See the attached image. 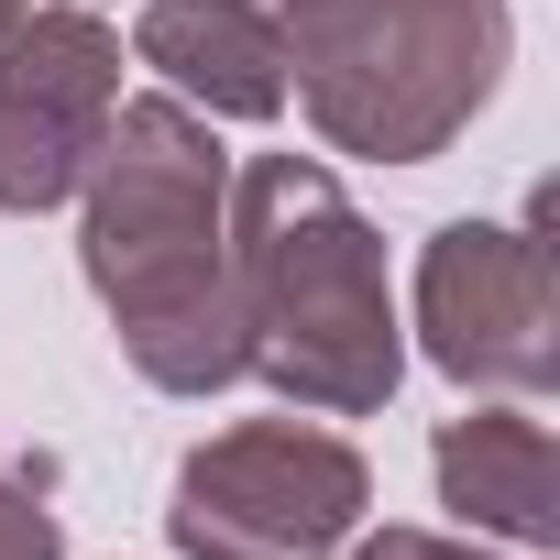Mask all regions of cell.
Returning <instances> with one entry per match:
<instances>
[{
	"label": "cell",
	"instance_id": "obj_1",
	"mask_svg": "<svg viewBox=\"0 0 560 560\" xmlns=\"http://www.w3.org/2000/svg\"><path fill=\"white\" fill-rule=\"evenodd\" d=\"M78 264L165 396L242 385V308H231V154L187 100H121L89 176H78Z\"/></svg>",
	"mask_w": 560,
	"mask_h": 560
},
{
	"label": "cell",
	"instance_id": "obj_2",
	"mask_svg": "<svg viewBox=\"0 0 560 560\" xmlns=\"http://www.w3.org/2000/svg\"><path fill=\"white\" fill-rule=\"evenodd\" d=\"M231 308L242 374L308 418H374L407 374L385 242L319 154H253L231 176Z\"/></svg>",
	"mask_w": 560,
	"mask_h": 560
},
{
	"label": "cell",
	"instance_id": "obj_3",
	"mask_svg": "<svg viewBox=\"0 0 560 560\" xmlns=\"http://www.w3.org/2000/svg\"><path fill=\"white\" fill-rule=\"evenodd\" d=\"M287 89L308 100L330 154L429 165L505 78V0H275Z\"/></svg>",
	"mask_w": 560,
	"mask_h": 560
},
{
	"label": "cell",
	"instance_id": "obj_4",
	"mask_svg": "<svg viewBox=\"0 0 560 560\" xmlns=\"http://www.w3.org/2000/svg\"><path fill=\"white\" fill-rule=\"evenodd\" d=\"M363 505H374V472L341 429L242 418L176 462L165 527L187 560H341Z\"/></svg>",
	"mask_w": 560,
	"mask_h": 560
},
{
	"label": "cell",
	"instance_id": "obj_5",
	"mask_svg": "<svg viewBox=\"0 0 560 560\" xmlns=\"http://www.w3.org/2000/svg\"><path fill=\"white\" fill-rule=\"evenodd\" d=\"M418 341L472 396H549L560 385V287L538 220H451L418 253Z\"/></svg>",
	"mask_w": 560,
	"mask_h": 560
},
{
	"label": "cell",
	"instance_id": "obj_6",
	"mask_svg": "<svg viewBox=\"0 0 560 560\" xmlns=\"http://www.w3.org/2000/svg\"><path fill=\"white\" fill-rule=\"evenodd\" d=\"M121 110V34L100 23V0H34L0 34V209L45 220L78 198L100 132Z\"/></svg>",
	"mask_w": 560,
	"mask_h": 560
},
{
	"label": "cell",
	"instance_id": "obj_7",
	"mask_svg": "<svg viewBox=\"0 0 560 560\" xmlns=\"http://www.w3.org/2000/svg\"><path fill=\"white\" fill-rule=\"evenodd\" d=\"M132 56L165 78V100H187L209 121H275L287 110L275 0H143Z\"/></svg>",
	"mask_w": 560,
	"mask_h": 560
},
{
	"label": "cell",
	"instance_id": "obj_8",
	"mask_svg": "<svg viewBox=\"0 0 560 560\" xmlns=\"http://www.w3.org/2000/svg\"><path fill=\"white\" fill-rule=\"evenodd\" d=\"M440 505L462 527H494L516 549H549L560 538V451L527 407H483V418H451L440 429Z\"/></svg>",
	"mask_w": 560,
	"mask_h": 560
},
{
	"label": "cell",
	"instance_id": "obj_9",
	"mask_svg": "<svg viewBox=\"0 0 560 560\" xmlns=\"http://www.w3.org/2000/svg\"><path fill=\"white\" fill-rule=\"evenodd\" d=\"M0 560H67V538L45 516V472H12V462H0Z\"/></svg>",
	"mask_w": 560,
	"mask_h": 560
},
{
	"label": "cell",
	"instance_id": "obj_10",
	"mask_svg": "<svg viewBox=\"0 0 560 560\" xmlns=\"http://www.w3.org/2000/svg\"><path fill=\"white\" fill-rule=\"evenodd\" d=\"M341 560H483V549L429 538V527H374V538H341Z\"/></svg>",
	"mask_w": 560,
	"mask_h": 560
},
{
	"label": "cell",
	"instance_id": "obj_11",
	"mask_svg": "<svg viewBox=\"0 0 560 560\" xmlns=\"http://www.w3.org/2000/svg\"><path fill=\"white\" fill-rule=\"evenodd\" d=\"M23 12H34V0H0V34H12V23H23Z\"/></svg>",
	"mask_w": 560,
	"mask_h": 560
}]
</instances>
